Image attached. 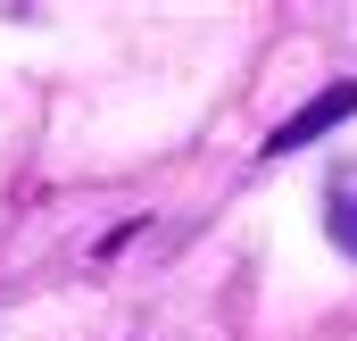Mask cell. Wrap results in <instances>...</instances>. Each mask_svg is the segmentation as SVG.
Returning <instances> with one entry per match:
<instances>
[{"label": "cell", "instance_id": "cell-1", "mask_svg": "<svg viewBox=\"0 0 357 341\" xmlns=\"http://www.w3.org/2000/svg\"><path fill=\"white\" fill-rule=\"evenodd\" d=\"M349 108H357V84H333V92H316V100H307L299 117H282V125L266 133V159H282V150H307V142H316V133H333V125H341Z\"/></svg>", "mask_w": 357, "mask_h": 341}, {"label": "cell", "instance_id": "cell-2", "mask_svg": "<svg viewBox=\"0 0 357 341\" xmlns=\"http://www.w3.org/2000/svg\"><path fill=\"white\" fill-rule=\"evenodd\" d=\"M324 233H333V242L357 258V167H349V175H333V191H324Z\"/></svg>", "mask_w": 357, "mask_h": 341}]
</instances>
